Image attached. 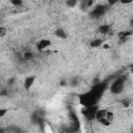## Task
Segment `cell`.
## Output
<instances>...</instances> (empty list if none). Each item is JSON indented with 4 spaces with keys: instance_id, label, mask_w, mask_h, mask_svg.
<instances>
[{
    "instance_id": "3957f363",
    "label": "cell",
    "mask_w": 133,
    "mask_h": 133,
    "mask_svg": "<svg viewBox=\"0 0 133 133\" xmlns=\"http://www.w3.org/2000/svg\"><path fill=\"white\" fill-rule=\"evenodd\" d=\"M98 108L96 106H89V107H84L83 109V115L86 119L90 121V119H94L95 118V115H96V112H97Z\"/></svg>"
},
{
    "instance_id": "6da1fadb",
    "label": "cell",
    "mask_w": 133,
    "mask_h": 133,
    "mask_svg": "<svg viewBox=\"0 0 133 133\" xmlns=\"http://www.w3.org/2000/svg\"><path fill=\"white\" fill-rule=\"evenodd\" d=\"M105 86H106L105 83H98L97 85H95L91 90H89L88 92H86V94L81 96V98H80L81 104L84 107L95 106V104L97 103L98 99L103 94V90L105 89Z\"/></svg>"
},
{
    "instance_id": "9a60e30c",
    "label": "cell",
    "mask_w": 133,
    "mask_h": 133,
    "mask_svg": "<svg viewBox=\"0 0 133 133\" xmlns=\"http://www.w3.org/2000/svg\"><path fill=\"white\" fill-rule=\"evenodd\" d=\"M11 3L14 5H16V6H19V5H22L23 4V2L21 0H11Z\"/></svg>"
},
{
    "instance_id": "4fadbf2b",
    "label": "cell",
    "mask_w": 133,
    "mask_h": 133,
    "mask_svg": "<svg viewBox=\"0 0 133 133\" xmlns=\"http://www.w3.org/2000/svg\"><path fill=\"white\" fill-rule=\"evenodd\" d=\"M66 6L69 7H75L77 5V1L76 0H71V1H66Z\"/></svg>"
},
{
    "instance_id": "7c38bea8",
    "label": "cell",
    "mask_w": 133,
    "mask_h": 133,
    "mask_svg": "<svg viewBox=\"0 0 133 133\" xmlns=\"http://www.w3.org/2000/svg\"><path fill=\"white\" fill-rule=\"evenodd\" d=\"M55 34H56V36H58V37H60V38H65V37H66V33L64 32V30H62V29H60V28L55 31Z\"/></svg>"
},
{
    "instance_id": "277c9868",
    "label": "cell",
    "mask_w": 133,
    "mask_h": 133,
    "mask_svg": "<svg viewBox=\"0 0 133 133\" xmlns=\"http://www.w3.org/2000/svg\"><path fill=\"white\" fill-rule=\"evenodd\" d=\"M123 87H124V80L123 78H119L117 80H115L112 84H111V91L114 92V94H119L122 90H123Z\"/></svg>"
},
{
    "instance_id": "30bf717a",
    "label": "cell",
    "mask_w": 133,
    "mask_h": 133,
    "mask_svg": "<svg viewBox=\"0 0 133 133\" xmlns=\"http://www.w3.org/2000/svg\"><path fill=\"white\" fill-rule=\"evenodd\" d=\"M102 44H103V41L101 38H96V39L90 42V47L91 48H99Z\"/></svg>"
},
{
    "instance_id": "ac0fdd59",
    "label": "cell",
    "mask_w": 133,
    "mask_h": 133,
    "mask_svg": "<svg viewBox=\"0 0 133 133\" xmlns=\"http://www.w3.org/2000/svg\"><path fill=\"white\" fill-rule=\"evenodd\" d=\"M109 47H110V46H109L108 44H104V45H103V48H104V49H109Z\"/></svg>"
},
{
    "instance_id": "5b68a950",
    "label": "cell",
    "mask_w": 133,
    "mask_h": 133,
    "mask_svg": "<svg viewBox=\"0 0 133 133\" xmlns=\"http://www.w3.org/2000/svg\"><path fill=\"white\" fill-rule=\"evenodd\" d=\"M51 45V42L49 39H46V38H43V39H39L37 43H36V49L38 51H43L45 49H47L49 46Z\"/></svg>"
},
{
    "instance_id": "9c48e42d",
    "label": "cell",
    "mask_w": 133,
    "mask_h": 133,
    "mask_svg": "<svg viewBox=\"0 0 133 133\" xmlns=\"http://www.w3.org/2000/svg\"><path fill=\"white\" fill-rule=\"evenodd\" d=\"M132 34V32L130 31V30H126V31H121V32H118L117 33V36H118V38L121 39V41H125L128 36H130Z\"/></svg>"
},
{
    "instance_id": "7a4b0ae2",
    "label": "cell",
    "mask_w": 133,
    "mask_h": 133,
    "mask_svg": "<svg viewBox=\"0 0 133 133\" xmlns=\"http://www.w3.org/2000/svg\"><path fill=\"white\" fill-rule=\"evenodd\" d=\"M114 114L108 109H98L95 115V118L98 123L103 126H109L113 121Z\"/></svg>"
},
{
    "instance_id": "2e32d148",
    "label": "cell",
    "mask_w": 133,
    "mask_h": 133,
    "mask_svg": "<svg viewBox=\"0 0 133 133\" xmlns=\"http://www.w3.org/2000/svg\"><path fill=\"white\" fill-rule=\"evenodd\" d=\"M7 109H3V108H0V117H3L6 113H7Z\"/></svg>"
},
{
    "instance_id": "ba28073f",
    "label": "cell",
    "mask_w": 133,
    "mask_h": 133,
    "mask_svg": "<svg viewBox=\"0 0 133 133\" xmlns=\"http://www.w3.org/2000/svg\"><path fill=\"white\" fill-rule=\"evenodd\" d=\"M99 31H100L102 34H109V33H111V27H110V25H108V24L101 25V26L99 27Z\"/></svg>"
},
{
    "instance_id": "e0dca14e",
    "label": "cell",
    "mask_w": 133,
    "mask_h": 133,
    "mask_svg": "<svg viewBox=\"0 0 133 133\" xmlns=\"http://www.w3.org/2000/svg\"><path fill=\"white\" fill-rule=\"evenodd\" d=\"M122 103H123V106H124L125 108H128V107H129V105H130V104H129V102H128L127 100H124Z\"/></svg>"
},
{
    "instance_id": "8992f818",
    "label": "cell",
    "mask_w": 133,
    "mask_h": 133,
    "mask_svg": "<svg viewBox=\"0 0 133 133\" xmlns=\"http://www.w3.org/2000/svg\"><path fill=\"white\" fill-rule=\"evenodd\" d=\"M35 81V76H29V77H26L25 78V81H24V88L26 90H30L31 86L33 85Z\"/></svg>"
},
{
    "instance_id": "5bb4252c",
    "label": "cell",
    "mask_w": 133,
    "mask_h": 133,
    "mask_svg": "<svg viewBox=\"0 0 133 133\" xmlns=\"http://www.w3.org/2000/svg\"><path fill=\"white\" fill-rule=\"evenodd\" d=\"M6 33H7V29H6L5 27H2V26H0V37L4 36Z\"/></svg>"
},
{
    "instance_id": "52a82bcc",
    "label": "cell",
    "mask_w": 133,
    "mask_h": 133,
    "mask_svg": "<svg viewBox=\"0 0 133 133\" xmlns=\"http://www.w3.org/2000/svg\"><path fill=\"white\" fill-rule=\"evenodd\" d=\"M105 12V6H97L94 10H92V16H95V17H100V16H102L103 14Z\"/></svg>"
},
{
    "instance_id": "d6986e66",
    "label": "cell",
    "mask_w": 133,
    "mask_h": 133,
    "mask_svg": "<svg viewBox=\"0 0 133 133\" xmlns=\"http://www.w3.org/2000/svg\"><path fill=\"white\" fill-rule=\"evenodd\" d=\"M14 81H15V79H10V80H9V84H10V85H11V84H14V83H12Z\"/></svg>"
},
{
    "instance_id": "8fae6325",
    "label": "cell",
    "mask_w": 133,
    "mask_h": 133,
    "mask_svg": "<svg viewBox=\"0 0 133 133\" xmlns=\"http://www.w3.org/2000/svg\"><path fill=\"white\" fill-rule=\"evenodd\" d=\"M23 58L25 59V60H31V59H33V53L31 52V51H25L24 52V55H23Z\"/></svg>"
}]
</instances>
